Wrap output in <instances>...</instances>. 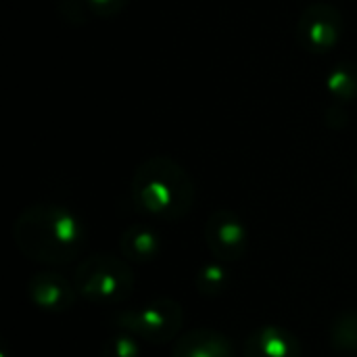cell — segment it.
Listing matches in <instances>:
<instances>
[{"instance_id": "6da1fadb", "label": "cell", "mask_w": 357, "mask_h": 357, "mask_svg": "<svg viewBox=\"0 0 357 357\" xmlns=\"http://www.w3.org/2000/svg\"><path fill=\"white\" fill-rule=\"evenodd\" d=\"M13 241L31 261L65 266L84 251L86 228L71 209L56 203H38L23 209L15 220Z\"/></svg>"}, {"instance_id": "7a4b0ae2", "label": "cell", "mask_w": 357, "mask_h": 357, "mask_svg": "<svg viewBox=\"0 0 357 357\" xmlns=\"http://www.w3.org/2000/svg\"><path fill=\"white\" fill-rule=\"evenodd\" d=\"M130 192L138 211L163 222L188 215L195 203L190 174L178 161L163 155L149 157L136 167Z\"/></svg>"}, {"instance_id": "3957f363", "label": "cell", "mask_w": 357, "mask_h": 357, "mask_svg": "<svg viewBox=\"0 0 357 357\" xmlns=\"http://www.w3.org/2000/svg\"><path fill=\"white\" fill-rule=\"evenodd\" d=\"M77 293L94 305H119L134 293L136 280L130 266L113 255H92L73 274Z\"/></svg>"}, {"instance_id": "277c9868", "label": "cell", "mask_w": 357, "mask_h": 357, "mask_svg": "<svg viewBox=\"0 0 357 357\" xmlns=\"http://www.w3.org/2000/svg\"><path fill=\"white\" fill-rule=\"evenodd\" d=\"M117 326L142 341L163 345L174 341L184 324V310L174 299H155L138 310H123L115 316Z\"/></svg>"}, {"instance_id": "5b68a950", "label": "cell", "mask_w": 357, "mask_h": 357, "mask_svg": "<svg viewBox=\"0 0 357 357\" xmlns=\"http://www.w3.org/2000/svg\"><path fill=\"white\" fill-rule=\"evenodd\" d=\"M343 15L331 2H312L297 19L299 44L312 54L331 52L343 36Z\"/></svg>"}, {"instance_id": "8992f818", "label": "cell", "mask_w": 357, "mask_h": 357, "mask_svg": "<svg viewBox=\"0 0 357 357\" xmlns=\"http://www.w3.org/2000/svg\"><path fill=\"white\" fill-rule=\"evenodd\" d=\"M205 243L220 261H238L249 251V230L238 213L222 207L205 224Z\"/></svg>"}, {"instance_id": "52a82bcc", "label": "cell", "mask_w": 357, "mask_h": 357, "mask_svg": "<svg viewBox=\"0 0 357 357\" xmlns=\"http://www.w3.org/2000/svg\"><path fill=\"white\" fill-rule=\"evenodd\" d=\"M27 295L36 307L61 314L75 305L77 289L75 282H71L59 272H38L27 282Z\"/></svg>"}, {"instance_id": "ba28073f", "label": "cell", "mask_w": 357, "mask_h": 357, "mask_svg": "<svg viewBox=\"0 0 357 357\" xmlns=\"http://www.w3.org/2000/svg\"><path fill=\"white\" fill-rule=\"evenodd\" d=\"M301 351L299 339L276 324L255 328L243 345L245 357H301Z\"/></svg>"}, {"instance_id": "9c48e42d", "label": "cell", "mask_w": 357, "mask_h": 357, "mask_svg": "<svg viewBox=\"0 0 357 357\" xmlns=\"http://www.w3.org/2000/svg\"><path fill=\"white\" fill-rule=\"evenodd\" d=\"M172 357H234V347L213 328H192L174 343Z\"/></svg>"}, {"instance_id": "30bf717a", "label": "cell", "mask_w": 357, "mask_h": 357, "mask_svg": "<svg viewBox=\"0 0 357 357\" xmlns=\"http://www.w3.org/2000/svg\"><path fill=\"white\" fill-rule=\"evenodd\" d=\"M119 251L126 259L134 264H151L161 255L163 241L155 228L136 224L123 230L119 238Z\"/></svg>"}, {"instance_id": "8fae6325", "label": "cell", "mask_w": 357, "mask_h": 357, "mask_svg": "<svg viewBox=\"0 0 357 357\" xmlns=\"http://www.w3.org/2000/svg\"><path fill=\"white\" fill-rule=\"evenodd\" d=\"M328 94L337 102H351L357 98V63L356 61H341L335 65L326 77Z\"/></svg>"}, {"instance_id": "7c38bea8", "label": "cell", "mask_w": 357, "mask_h": 357, "mask_svg": "<svg viewBox=\"0 0 357 357\" xmlns=\"http://www.w3.org/2000/svg\"><path fill=\"white\" fill-rule=\"evenodd\" d=\"M333 347L343 354H357V312L341 314L331 328Z\"/></svg>"}, {"instance_id": "4fadbf2b", "label": "cell", "mask_w": 357, "mask_h": 357, "mask_svg": "<svg viewBox=\"0 0 357 357\" xmlns=\"http://www.w3.org/2000/svg\"><path fill=\"white\" fill-rule=\"evenodd\" d=\"M197 291L205 297H218L222 295L228 284H230V276L228 270L222 264H205L195 278Z\"/></svg>"}, {"instance_id": "5bb4252c", "label": "cell", "mask_w": 357, "mask_h": 357, "mask_svg": "<svg viewBox=\"0 0 357 357\" xmlns=\"http://www.w3.org/2000/svg\"><path fill=\"white\" fill-rule=\"evenodd\" d=\"M136 339L138 337L130 333L107 339L100 349V357H140V345Z\"/></svg>"}, {"instance_id": "9a60e30c", "label": "cell", "mask_w": 357, "mask_h": 357, "mask_svg": "<svg viewBox=\"0 0 357 357\" xmlns=\"http://www.w3.org/2000/svg\"><path fill=\"white\" fill-rule=\"evenodd\" d=\"M130 0H86L88 4V10L98 15V17H117L126 6H128Z\"/></svg>"}, {"instance_id": "2e32d148", "label": "cell", "mask_w": 357, "mask_h": 357, "mask_svg": "<svg viewBox=\"0 0 357 357\" xmlns=\"http://www.w3.org/2000/svg\"><path fill=\"white\" fill-rule=\"evenodd\" d=\"M354 186H356V190H357V169H356V174H354Z\"/></svg>"}]
</instances>
